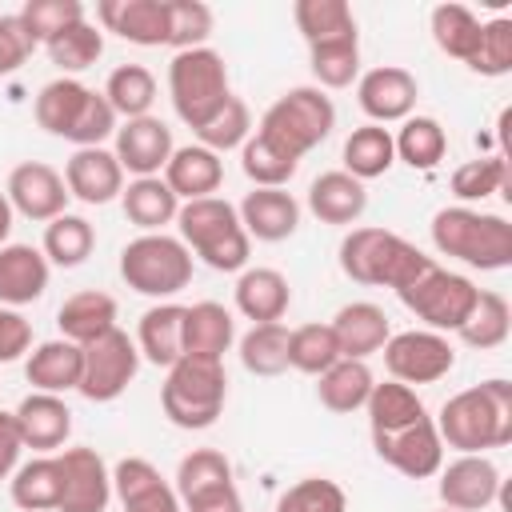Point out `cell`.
<instances>
[{
    "label": "cell",
    "instance_id": "52",
    "mask_svg": "<svg viewBox=\"0 0 512 512\" xmlns=\"http://www.w3.org/2000/svg\"><path fill=\"white\" fill-rule=\"evenodd\" d=\"M504 188H508L504 156H480V160H468L452 172V192H456V200H464V208L472 200H488L492 192H504Z\"/></svg>",
    "mask_w": 512,
    "mask_h": 512
},
{
    "label": "cell",
    "instance_id": "60",
    "mask_svg": "<svg viewBox=\"0 0 512 512\" xmlns=\"http://www.w3.org/2000/svg\"><path fill=\"white\" fill-rule=\"evenodd\" d=\"M12 216H16V212H12V204H8V196L0 192V248L8 244V232H12Z\"/></svg>",
    "mask_w": 512,
    "mask_h": 512
},
{
    "label": "cell",
    "instance_id": "26",
    "mask_svg": "<svg viewBox=\"0 0 512 512\" xmlns=\"http://www.w3.org/2000/svg\"><path fill=\"white\" fill-rule=\"evenodd\" d=\"M24 376H28V384L36 392H52V396L72 392V388H80V376H84V348L64 340V336L60 340H44V344H36L28 352Z\"/></svg>",
    "mask_w": 512,
    "mask_h": 512
},
{
    "label": "cell",
    "instance_id": "11",
    "mask_svg": "<svg viewBox=\"0 0 512 512\" xmlns=\"http://www.w3.org/2000/svg\"><path fill=\"white\" fill-rule=\"evenodd\" d=\"M140 372V348L124 328L104 332L100 340L84 344V376H80V396L92 404H112L124 396V388Z\"/></svg>",
    "mask_w": 512,
    "mask_h": 512
},
{
    "label": "cell",
    "instance_id": "29",
    "mask_svg": "<svg viewBox=\"0 0 512 512\" xmlns=\"http://www.w3.org/2000/svg\"><path fill=\"white\" fill-rule=\"evenodd\" d=\"M292 304V288L288 276L276 268H244L236 280V308L252 320V324H276L284 320Z\"/></svg>",
    "mask_w": 512,
    "mask_h": 512
},
{
    "label": "cell",
    "instance_id": "45",
    "mask_svg": "<svg viewBox=\"0 0 512 512\" xmlns=\"http://www.w3.org/2000/svg\"><path fill=\"white\" fill-rule=\"evenodd\" d=\"M224 484H232V464L216 448H192L180 460V468H176V496H180V504H188V500H196L204 492H216Z\"/></svg>",
    "mask_w": 512,
    "mask_h": 512
},
{
    "label": "cell",
    "instance_id": "48",
    "mask_svg": "<svg viewBox=\"0 0 512 512\" xmlns=\"http://www.w3.org/2000/svg\"><path fill=\"white\" fill-rule=\"evenodd\" d=\"M44 48H48V60H52L64 76H72V72L92 68V64L104 56V32H100L96 24H88V20H80V24L64 28L60 36H52Z\"/></svg>",
    "mask_w": 512,
    "mask_h": 512
},
{
    "label": "cell",
    "instance_id": "9",
    "mask_svg": "<svg viewBox=\"0 0 512 512\" xmlns=\"http://www.w3.org/2000/svg\"><path fill=\"white\" fill-rule=\"evenodd\" d=\"M120 276L132 292L168 300L192 284V252L176 236L144 232L120 248Z\"/></svg>",
    "mask_w": 512,
    "mask_h": 512
},
{
    "label": "cell",
    "instance_id": "21",
    "mask_svg": "<svg viewBox=\"0 0 512 512\" xmlns=\"http://www.w3.org/2000/svg\"><path fill=\"white\" fill-rule=\"evenodd\" d=\"M64 184L84 204H108L124 192V168L108 148H76L64 164Z\"/></svg>",
    "mask_w": 512,
    "mask_h": 512
},
{
    "label": "cell",
    "instance_id": "61",
    "mask_svg": "<svg viewBox=\"0 0 512 512\" xmlns=\"http://www.w3.org/2000/svg\"><path fill=\"white\" fill-rule=\"evenodd\" d=\"M440 512H452V508H440Z\"/></svg>",
    "mask_w": 512,
    "mask_h": 512
},
{
    "label": "cell",
    "instance_id": "42",
    "mask_svg": "<svg viewBox=\"0 0 512 512\" xmlns=\"http://www.w3.org/2000/svg\"><path fill=\"white\" fill-rule=\"evenodd\" d=\"M92 248H96V228H92L84 216L64 212V216L48 220V228H44V248H40L48 264H56V268H76V264H84V260L92 256Z\"/></svg>",
    "mask_w": 512,
    "mask_h": 512
},
{
    "label": "cell",
    "instance_id": "1",
    "mask_svg": "<svg viewBox=\"0 0 512 512\" xmlns=\"http://www.w3.org/2000/svg\"><path fill=\"white\" fill-rule=\"evenodd\" d=\"M432 424L444 448H456L460 456H484L488 448H504L512 440V384L500 376L480 380L448 396Z\"/></svg>",
    "mask_w": 512,
    "mask_h": 512
},
{
    "label": "cell",
    "instance_id": "12",
    "mask_svg": "<svg viewBox=\"0 0 512 512\" xmlns=\"http://www.w3.org/2000/svg\"><path fill=\"white\" fill-rule=\"evenodd\" d=\"M380 352H384V368L392 372V380H400L408 388L412 384H436L456 364V352H452L448 336L428 332V328L396 332V336H388V344Z\"/></svg>",
    "mask_w": 512,
    "mask_h": 512
},
{
    "label": "cell",
    "instance_id": "30",
    "mask_svg": "<svg viewBox=\"0 0 512 512\" xmlns=\"http://www.w3.org/2000/svg\"><path fill=\"white\" fill-rule=\"evenodd\" d=\"M56 324H60V336L72 340V344H92L100 340L104 332L116 328V300L108 292H96V288H84V292H72L60 308H56Z\"/></svg>",
    "mask_w": 512,
    "mask_h": 512
},
{
    "label": "cell",
    "instance_id": "23",
    "mask_svg": "<svg viewBox=\"0 0 512 512\" xmlns=\"http://www.w3.org/2000/svg\"><path fill=\"white\" fill-rule=\"evenodd\" d=\"M52 264L32 244H4L0 248V308H20L44 296Z\"/></svg>",
    "mask_w": 512,
    "mask_h": 512
},
{
    "label": "cell",
    "instance_id": "36",
    "mask_svg": "<svg viewBox=\"0 0 512 512\" xmlns=\"http://www.w3.org/2000/svg\"><path fill=\"white\" fill-rule=\"evenodd\" d=\"M364 408H368V428L372 432H396V428H408V424H416V420L428 416V408L416 396V388H408L400 380L372 384Z\"/></svg>",
    "mask_w": 512,
    "mask_h": 512
},
{
    "label": "cell",
    "instance_id": "32",
    "mask_svg": "<svg viewBox=\"0 0 512 512\" xmlns=\"http://www.w3.org/2000/svg\"><path fill=\"white\" fill-rule=\"evenodd\" d=\"M136 348L148 364L156 368H172L184 356V304H152L140 316L136 328Z\"/></svg>",
    "mask_w": 512,
    "mask_h": 512
},
{
    "label": "cell",
    "instance_id": "25",
    "mask_svg": "<svg viewBox=\"0 0 512 512\" xmlns=\"http://www.w3.org/2000/svg\"><path fill=\"white\" fill-rule=\"evenodd\" d=\"M332 332H336V344H340V356L344 360H368L372 352H380L392 336L388 328V316L380 304L372 300H352L344 304L336 316H332Z\"/></svg>",
    "mask_w": 512,
    "mask_h": 512
},
{
    "label": "cell",
    "instance_id": "15",
    "mask_svg": "<svg viewBox=\"0 0 512 512\" xmlns=\"http://www.w3.org/2000/svg\"><path fill=\"white\" fill-rule=\"evenodd\" d=\"M416 96H420V84L408 68L400 64H380V68H368L360 80H356V104L360 112L372 120V124H392V120H408L412 108H416Z\"/></svg>",
    "mask_w": 512,
    "mask_h": 512
},
{
    "label": "cell",
    "instance_id": "57",
    "mask_svg": "<svg viewBox=\"0 0 512 512\" xmlns=\"http://www.w3.org/2000/svg\"><path fill=\"white\" fill-rule=\"evenodd\" d=\"M32 348V324L16 308H0V364L20 360Z\"/></svg>",
    "mask_w": 512,
    "mask_h": 512
},
{
    "label": "cell",
    "instance_id": "24",
    "mask_svg": "<svg viewBox=\"0 0 512 512\" xmlns=\"http://www.w3.org/2000/svg\"><path fill=\"white\" fill-rule=\"evenodd\" d=\"M160 180L184 204L188 200H204V196H216V188L224 180V160L216 152H208L204 144H184V148H172Z\"/></svg>",
    "mask_w": 512,
    "mask_h": 512
},
{
    "label": "cell",
    "instance_id": "3",
    "mask_svg": "<svg viewBox=\"0 0 512 512\" xmlns=\"http://www.w3.org/2000/svg\"><path fill=\"white\" fill-rule=\"evenodd\" d=\"M436 260L388 228H352L340 240V272L368 288H408Z\"/></svg>",
    "mask_w": 512,
    "mask_h": 512
},
{
    "label": "cell",
    "instance_id": "14",
    "mask_svg": "<svg viewBox=\"0 0 512 512\" xmlns=\"http://www.w3.org/2000/svg\"><path fill=\"white\" fill-rule=\"evenodd\" d=\"M4 196H8L12 212H20V216H28V220H40V224L64 216V208H68V184H64V176H60L52 164H44V160H24V164H16V168L8 172Z\"/></svg>",
    "mask_w": 512,
    "mask_h": 512
},
{
    "label": "cell",
    "instance_id": "22",
    "mask_svg": "<svg viewBox=\"0 0 512 512\" xmlns=\"http://www.w3.org/2000/svg\"><path fill=\"white\" fill-rule=\"evenodd\" d=\"M248 240H264V244H276V240H288L296 228H300V204L292 192L284 188H252L240 208H236Z\"/></svg>",
    "mask_w": 512,
    "mask_h": 512
},
{
    "label": "cell",
    "instance_id": "43",
    "mask_svg": "<svg viewBox=\"0 0 512 512\" xmlns=\"http://www.w3.org/2000/svg\"><path fill=\"white\" fill-rule=\"evenodd\" d=\"M288 336L292 328L288 324H252L244 336H240V364L252 372V376H280L288 372Z\"/></svg>",
    "mask_w": 512,
    "mask_h": 512
},
{
    "label": "cell",
    "instance_id": "49",
    "mask_svg": "<svg viewBox=\"0 0 512 512\" xmlns=\"http://www.w3.org/2000/svg\"><path fill=\"white\" fill-rule=\"evenodd\" d=\"M24 32L32 36V44H48L52 36H60L64 28L84 20V4L80 0H28L20 12Z\"/></svg>",
    "mask_w": 512,
    "mask_h": 512
},
{
    "label": "cell",
    "instance_id": "33",
    "mask_svg": "<svg viewBox=\"0 0 512 512\" xmlns=\"http://www.w3.org/2000/svg\"><path fill=\"white\" fill-rule=\"evenodd\" d=\"M120 204H124V216L144 232H164V224H172L180 212V200L160 176H136L132 184H124Z\"/></svg>",
    "mask_w": 512,
    "mask_h": 512
},
{
    "label": "cell",
    "instance_id": "38",
    "mask_svg": "<svg viewBox=\"0 0 512 512\" xmlns=\"http://www.w3.org/2000/svg\"><path fill=\"white\" fill-rule=\"evenodd\" d=\"M428 28H432V40H436L440 52H448L460 64H472L476 44H480V16L472 8H464V4H436L432 16H428Z\"/></svg>",
    "mask_w": 512,
    "mask_h": 512
},
{
    "label": "cell",
    "instance_id": "6",
    "mask_svg": "<svg viewBox=\"0 0 512 512\" xmlns=\"http://www.w3.org/2000/svg\"><path fill=\"white\" fill-rule=\"evenodd\" d=\"M228 400V376L224 360H200V356H180L164 384H160V408L176 428L200 432L212 428L224 412Z\"/></svg>",
    "mask_w": 512,
    "mask_h": 512
},
{
    "label": "cell",
    "instance_id": "46",
    "mask_svg": "<svg viewBox=\"0 0 512 512\" xmlns=\"http://www.w3.org/2000/svg\"><path fill=\"white\" fill-rule=\"evenodd\" d=\"M240 168H244V176H248L256 188H284V184L296 176L300 160L288 156L284 148H276L272 140H264L260 132H252V136L244 140V148H240Z\"/></svg>",
    "mask_w": 512,
    "mask_h": 512
},
{
    "label": "cell",
    "instance_id": "50",
    "mask_svg": "<svg viewBox=\"0 0 512 512\" xmlns=\"http://www.w3.org/2000/svg\"><path fill=\"white\" fill-rule=\"evenodd\" d=\"M308 52H312V76L320 88H348L360 72V36L316 44Z\"/></svg>",
    "mask_w": 512,
    "mask_h": 512
},
{
    "label": "cell",
    "instance_id": "47",
    "mask_svg": "<svg viewBox=\"0 0 512 512\" xmlns=\"http://www.w3.org/2000/svg\"><path fill=\"white\" fill-rule=\"evenodd\" d=\"M340 360V344L332 324H300L288 336V368L304 376H320Z\"/></svg>",
    "mask_w": 512,
    "mask_h": 512
},
{
    "label": "cell",
    "instance_id": "20",
    "mask_svg": "<svg viewBox=\"0 0 512 512\" xmlns=\"http://www.w3.org/2000/svg\"><path fill=\"white\" fill-rule=\"evenodd\" d=\"M112 492L120 496L124 512H180L176 488L144 456H128L112 468Z\"/></svg>",
    "mask_w": 512,
    "mask_h": 512
},
{
    "label": "cell",
    "instance_id": "28",
    "mask_svg": "<svg viewBox=\"0 0 512 512\" xmlns=\"http://www.w3.org/2000/svg\"><path fill=\"white\" fill-rule=\"evenodd\" d=\"M308 208L316 220L324 224H356L368 208V192L356 176H348L344 168L336 172H320L308 188Z\"/></svg>",
    "mask_w": 512,
    "mask_h": 512
},
{
    "label": "cell",
    "instance_id": "44",
    "mask_svg": "<svg viewBox=\"0 0 512 512\" xmlns=\"http://www.w3.org/2000/svg\"><path fill=\"white\" fill-rule=\"evenodd\" d=\"M508 328H512V308H508V300H504L500 292H492V288H480L472 316L460 324V340H464L468 348L488 352V348H500V344L508 340Z\"/></svg>",
    "mask_w": 512,
    "mask_h": 512
},
{
    "label": "cell",
    "instance_id": "16",
    "mask_svg": "<svg viewBox=\"0 0 512 512\" xmlns=\"http://www.w3.org/2000/svg\"><path fill=\"white\" fill-rule=\"evenodd\" d=\"M60 508L56 512H104L112 500V472L96 448H64L60 456Z\"/></svg>",
    "mask_w": 512,
    "mask_h": 512
},
{
    "label": "cell",
    "instance_id": "19",
    "mask_svg": "<svg viewBox=\"0 0 512 512\" xmlns=\"http://www.w3.org/2000/svg\"><path fill=\"white\" fill-rule=\"evenodd\" d=\"M96 20L128 44L140 48L168 44V0H100Z\"/></svg>",
    "mask_w": 512,
    "mask_h": 512
},
{
    "label": "cell",
    "instance_id": "54",
    "mask_svg": "<svg viewBox=\"0 0 512 512\" xmlns=\"http://www.w3.org/2000/svg\"><path fill=\"white\" fill-rule=\"evenodd\" d=\"M212 36V8L200 0H168V48H204Z\"/></svg>",
    "mask_w": 512,
    "mask_h": 512
},
{
    "label": "cell",
    "instance_id": "13",
    "mask_svg": "<svg viewBox=\"0 0 512 512\" xmlns=\"http://www.w3.org/2000/svg\"><path fill=\"white\" fill-rule=\"evenodd\" d=\"M372 444H376V456L384 464H392L396 472H404L408 480H428L444 464V440H440L432 416H424L408 428H396V432H372Z\"/></svg>",
    "mask_w": 512,
    "mask_h": 512
},
{
    "label": "cell",
    "instance_id": "17",
    "mask_svg": "<svg viewBox=\"0 0 512 512\" xmlns=\"http://www.w3.org/2000/svg\"><path fill=\"white\" fill-rule=\"evenodd\" d=\"M440 504L452 512H484L500 496V468L488 456H456L440 464Z\"/></svg>",
    "mask_w": 512,
    "mask_h": 512
},
{
    "label": "cell",
    "instance_id": "40",
    "mask_svg": "<svg viewBox=\"0 0 512 512\" xmlns=\"http://www.w3.org/2000/svg\"><path fill=\"white\" fill-rule=\"evenodd\" d=\"M292 16H296V28L308 40V48L356 36V16L344 0H296Z\"/></svg>",
    "mask_w": 512,
    "mask_h": 512
},
{
    "label": "cell",
    "instance_id": "27",
    "mask_svg": "<svg viewBox=\"0 0 512 512\" xmlns=\"http://www.w3.org/2000/svg\"><path fill=\"white\" fill-rule=\"evenodd\" d=\"M12 416L20 424L24 448H36V452H56L72 432V408L52 392H28Z\"/></svg>",
    "mask_w": 512,
    "mask_h": 512
},
{
    "label": "cell",
    "instance_id": "39",
    "mask_svg": "<svg viewBox=\"0 0 512 512\" xmlns=\"http://www.w3.org/2000/svg\"><path fill=\"white\" fill-rule=\"evenodd\" d=\"M392 148H396V160H404L408 168H436L448 152V136H444V124L436 116H408L400 120V132L392 136Z\"/></svg>",
    "mask_w": 512,
    "mask_h": 512
},
{
    "label": "cell",
    "instance_id": "58",
    "mask_svg": "<svg viewBox=\"0 0 512 512\" xmlns=\"http://www.w3.org/2000/svg\"><path fill=\"white\" fill-rule=\"evenodd\" d=\"M20 452H24V436L12 412H0V480H12V472L20 468Z\"/></svg>",
    "mask_w": 512,
    "mask_h": 512
},
{
    "label": "cell",
    "instance_id": "5",
    "mask_svg": "<svg viewBox=\"0 0 512 512\" xmlns=\"http://www.w3.org/2000/svg\"><path fill=\"white\" fill-rule=\"evenodd\" d=\"M176 228L188 252H196L208 268L216 272H240L248 264L252 240L236 216V208L224 196H204V200H188L176 212Z\"/></svg>",
    "mask_w": 512,
    "mask_h": 512
},
{
    "label": "cell",
    "instance_id": "41",
    "mask_svg": "<svg viewBox=\"0 0 512 512\" xmlns=\"http://www.w3.org/2000/svg\"><path fill=\"white\" fill-rule=\"evenodd\" d=\"M104 100H108L112 112L124 116V120L152 116V104H156V76H152L144 64H120V68H112V76H108V84H104Z\"/></svg>",
    "mask_w": 512,
    "mask_h": 512
},
{
    "label": "cell",
    "instance_id": "10",
    "mask_svg": "<svg viewBox=\"0 0 512 512\" xmlns=\"http://www.w3.org/2000/svg\"><path fill=\"white\" fill-rule=\"evenodd\" d=\"M396 296H400V304H404L416 320L428 324V332H440V336H444V332H460V324H464V320L472 316V308H476L480 288H476L468 276L432 264L424 276H416V280H412L408 288H400Z\"/></svg>",
    "mask_w": 512,
    "mask_h": 512
},
{
    "label": "cell",
    "instance_id": "31",
    "mask_svg": "<svg viewBox=\"0 0 512 512\" xmlns=\"http://www.w3.org/2000/svg\"><path fill=\"white\" fill-rule=\"evenodd\" d=\"M232 340H236V320H232V312L224 304L200 300V304L184 308V356L224 360Z\"/></svg>",
    "mask_w": 512,
    "mask_h": 512
},
{
    "label": "cell",
    "instance_id": "7",
    "mask_svg": "<svg viewBox=\"0 0 512 512\" xmlns=\"http://www.w3.org/2000/svg\"><path fill=\"white\" fill-rule=\"evenodd\" d=\"M168 96H172V108L176 116L200 132L232 96L228 88V64L216 48H188V52H176L172 64H168Z\"/></svg>",
    "mask_w": 512,
    "mask_h": 512
},
{
    "label": "cell",
    "instance_id": "34",
    "mask_svg": "<svg viewBox=\"0 0 512 512\" xmlns=\"http://www.w3.org/2000/svg\"><path fill=\"white\" fill-rule=\"evenodd\" d=\"M60 460L56 456H36L20 464L8 480L12 504L24 512H56L60 508Z\"/></svg>",
    "mask_w": 512,
    "mask_h": 512
},
{
    "label": "cell",
    "instance_id": "56",
    "mask_svg": "<svg viewBox=\"0 0 512 512\" xmlns=\"http://www.w3.org/2000/svg\"><path fill=\"white\" fill-rule=\"evenodd\" d=\"M32 52H36V44L24 32L20 16H0V76H12L16 68H24Z\"/></svg>",
    "mask_w": 512,
    "mask_h": 512
},
{
    "label": "cell",
    "instance_id": "51",
    "mask_svg": "<svg viewBox=\"0 0 512 512\" xmlns=\"http://www.w3.org/2000/svg\"><path fill=\"white\" fill-rule=\"evenodd\" d=\"M276 512H348V496L328 476H304L280 492Z\"/></svg>",
    "mask_w": 512,
    "mask_h": 512
},
{
    "label": "cell",
    "instance_id": "35",
    "mask_svg": "<svg viewBox=\"0 0 512 512\" xmlns=\"http://www.w3.org/2000/svg\"><path fill=\"white\" fill-rule=\"evenodd\" d=\"M372 368L364 360H336L328 372H320V384H316V396L328 412H356L368 404V392H372Z\"/></svg>",
    "mask_w": 512,
    "mask_h": 512
},
{
    "label": "cell",
    "instance_id": "55",
    "mask_svg": "<svg viewBox=\"0 0 512 512\" xmlns=\"http://www.w3.org/2000/svg\"><path fill=\"white\" fill-rule=\"evenodd\" d=\"M468 68L480 76H508L512 72V20L508 16L480 20V44H476V56Z\"/></svg>",
    "mask_w": 512,
    "mask_h": 512
},
{
    "label": "cell",
    "instance_id": "4",
    "mask_svg": "<svg viewBox=\"0 0 512 512\" xmlns=\"http://www.w3.org/2000/svg\"><path fill=\"white\" fill-rule=\"evenodd\" d=\"M432 244L436 252L480 268V272H500L512 264V224L500 212H480V208H440L432 216Z\"/></svg>",
    "mask_w": 512,
    "mask_h": 512
},
{
    "label": "cell",
    "instance_id": "2",
    "mask_svg": "<svg viewBox=\"0 0 512 512\" xmlns=\"http://www.w3.org/2000/svg\"><path fill=\"white\" fill-rule=\"evenodd\" d=\"M36 124L48 136L72 140L76 148H100L108 136H116V112L104 100V92L80 84L76 76H56L36 96Z\"/></svg>",
    "mask_w": 512,
    "mask_h": 512
},
{
    "label": "cell",
    "instance_id": "18",
    "mask_svg": "<svg viewBox=\"0 0 512 512\" xmlns=\"http://www.w3.org/2000/svg\"><path fill=\"white\" fill-rule=\"evenodd\" d=\"M172 148H176L172 144V128L160 116H140V120H124L116 128L112 156L132 176H160L168 156H172Z\"/></svg>",
    "mask_w": 512,
    "mask_h": 512
},
{
    "label": "cell",
    "instance_id": "37",
    "mask_svg": "<svg viewBox=\"0 0 512 512\" xmlns=\"http://www.w3.org/2000/svg\"><path fill=\"white\" fill-rule=\"evenodd\" d=\"M396 164V148H392V132L380 124H360L352 128V136L344 140V172L364 180L384 176Z\"/></svg>",
    "mask_w": 512,
    "mask_h": 512
},
{
    "label": "cell",
    "instance_id": "59",
    "mask_svg": "<svg viewBox=\"0 0 512 512\" xmlns=\"http://www.w3.org/2000/svg\"><path fill=\"white\" fill-rule=\"evenodd\" d=\"M184 512H244V504H240L236 484H224V488H216V492H204V496L188 500Z\"/></svg>",
    "mask_w": 512,
    "mask_h": 512
},
{
    "label": "cell",
    "instance_id": "53",
    "mask_svg": "<svg viewBox=\"0 0 512 512\" xmlns=\"http://www.w3.org/2000/svg\"><path fill=\"white\" fill-rule=\"evenodd\" d=\"M248 132H252V116H248V104L240 100V96H228V104L196 132V140L208 148V152H228V148H244V140H248Z\"/></svg>",
    "mask_w": 512,
    "mask_h": 512
},
{
    "label": "cell",
    "instance_id": "8",
    "mask_svg": "<svg viewBox=\"0 0 512 512\" xmlns=\"http://www.w3.org/2000/svg\"><path fill=\"white\" fill-rule=\"evenodd\" d=\"M336 128V108L320 88H288L280 100L268 104V112L260 116V136L272 140L276 148H284L288 156L304 160L312 148H320Z\"/></svg>",
    "mask_w": 512,
    "mask_h": 512
}]
</instances>
